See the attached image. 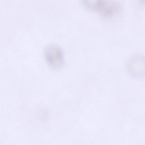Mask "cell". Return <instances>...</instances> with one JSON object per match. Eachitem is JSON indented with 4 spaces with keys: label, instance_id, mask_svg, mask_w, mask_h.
I'll return each mask as SVG.
<instances>
[{
    "label": "cell",
    "instance_id": "3957f363",
    "mask_svg": "<svg viewBox=\"0 0 145 145\" xmlns=\"http://www.w3.org/2000/svg\"><path fill=\"white\" fill-rule=\"evenodd\" d=\"M121 6L115 1L97 0L96 11L106 18H110L117 15L120 11Z\"/></svg>",
    "mask_w": 145,
    "mask_h": 145
},
{
    "label": "cell",
    "instance_id": "6da1fadb",
    "mask_svg": "<svg viewBox=\"0 0 145 145\" xmlns=\"http://www.w3.org/2000/svg\"><path fill=\"white\" fill-rule=\"evenodd\" d=\"M46 60L49 66L52 69L61 68L64 63V57L61 48L54 44L48 45L44 50Z\"/></svg>",
    "mask_w": 145,
    "mask_h": 145
},
{
    "label": "cell",
    "instance_id": "7a4b0ae2",
    "mask_svg": "<svg viewBox=\"0 0 145 145\" xmlns=\"http://www.w3.org/2000/svg\"><path fill=\"white\" fill-rule=\"evenodd\" d=\"M127 71L129 75L134 78L145 77V57L136 55L131 57L128 61Z\"/></svg>",
    "mask_w": 145,
    "mask_h": 145
}]
</instances>
